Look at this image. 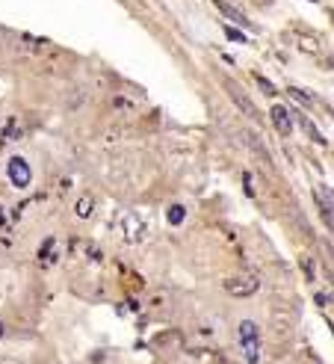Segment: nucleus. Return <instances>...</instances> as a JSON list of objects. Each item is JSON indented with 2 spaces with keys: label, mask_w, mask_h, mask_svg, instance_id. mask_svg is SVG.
Segmentation results:
<instances>
[{
  "label": "nucleus",
  "mask_w": 334,
  "mask_h": 364,
  "mask_svg": "<svg viewBox=\"0 0 334 364\" xmlns=\"http://www.w3.org/2000/svg\"><path fill=\"white\" fill-rule=\"evenodd\" d=\"M225 290L237 299H246V296H255L260 290V279L258 276H231L225 282Z\"/></svg>",
  "instance_id": "obj_1"
},
{
  "label": "nucleus",
  "mask_w": 334,
  "mask_h": 364,
  "mask_svg": "<svg viewBox=\"0 0 334 364\" xmlns=\"http://www.w3.org/2000/svg\"><path fill=\"white\" fill-rule=\"evenodd\" d=\"M6 172H9V181H12L18 190H27V187L33 184V169H30V163H27L24 157H12Z\"/></svg>",
  "instance_id": "obj_2"
},
{
  "label": "nucleus",
  "mask_w": 334,
  "mask_h": 364,
  "mask_svg": "<svg viewBox=\"0 0 334 364\" xmlns=\"http://www.w3.org/2000/svg\"><path fill=\"white\" fill-rule=\"evenodd\" d=\"M121 231H124V240H127V243H139V240H145V219L130 210V213H124V219H121Z\"/></svg>",
  "instance_id": "obj_3"
},
{
  "label": "nucleus",
  "mask_w": 334,
  "mask_h": 364,
  "mask_svg": "<svg viewBox=\"0 0 334 364\" xmlns=\"http://www.w3.org/2000/svg\"><path fill=\"white\" fill-rule=\"evenodd\" d=\"M228 95H231V101L240 107V113H243V116H249V119H258V107L252 104V98H249V95H246V92H243L237 83H228Z\"/></svg>",
  "instance_id": "obj_4"
},
{
  "label": "nucleus",
  "mask_w": 334,
  "mask_h": 364,
  "mask_svg": "<svg viewBox=\"0 0 334 364\" xmlns=\"http://www.w3.org/2000/svg\"><path fill=\"white\" fill-rule=\"evenodd\" d=\"M269 119H272V124H275V130H278L281 136H290V133H293V119H290V110H287L284 104H275V107L269 110Z\"/></svg>",
  "instance_id": "obj_5"
},
{
  "label": "nucleus",
  "mask_w": 334,
  "mask_h": 364,
  "mask_svg": "<svg viewBox=\"0 0 334 364\" xmlns=\"http://www.w3.org/2000/svg\"><path fill=\"white\" fill-rule=\"evenodd\" d=\"M243 139H246V145L252 148V151H258V157L269 166L272 163V154H269V148L263 145V139H260V133L258 130H243Z\"/></svg>",
  "instance_id": "obj_6"
},
{
  "label": "nucleus",
  "mask_w": 334,
  "mask_h": 364,
  "mask_svg": "<svg viewBox=\"0 0 334 364\" xmlns=\"http://www.w3.org/2000/svg\"><path fill=\"white\" fill-rule=\"evenodd\" d=\"M213 6H216V9H222V15H225V18H231L234 24H243V27H249V18H246V15L237 9V6H231L228 0H213Z\"/></svg>",
  "instance_id": "obj_7"
},
{
  "label": "nucleus",
  "mask_w": 334,
  "mask_h": 364,
  "mask_svg": "<svg viewBox=\"0 0 334 364\" xmlns=\"http://www.w3.org/2000/svg\"><path fill=\"white\" fill-rule=\"evenodd\" d=\"M237 335H240V344H246V341H260V326H258L255 320H243V323L237 326Z\"/></svg>",
  "instance_id": "obj_8"
},
{
  "label": "nucleus",
  "mask_w": 334,
  "mask_h": 364,
  "mask_svg": "<svg viewBox=\"0 0 334 364\" xmlns=\"http://www.w3.org/2000/svg\"><path fill=\"white\" fill-rule=\"evenodd\" d=\"M317 199H320V210L326 216V225L332 228V190L329 187H317Z\"/></svg>",
  "instance_id": "obj_9"
},
{
  "label": "nucleus",
  "mask_w": 334,
  "mask_h": 364,
  "mask_svg": "<svg viewBox=\"0 0 334 364\" xmlns=\"http://www.w3.org/2000/svg\"><path fill=\"white\" fill-rule=\"evenodd\" d=\"M299 124H302V127L308 130V136H311L314 142H320V145H326V142H329V139H326V136L320 133V127H317V124H314V121H311L308 116H299Z\"/></svg>",
  "instance_id": "obj_10"
},
{
  "label": "nucleus",
  "mask_w": 334,
  "mask_h": 364,
  "mask_svg": "<svg viewBox=\"0 0 334 364\" xmlns=\"http://www.w3.org/2000/svg\"><path fill=\"white\" fill-rule=\"evenodd\" d=\"M74 213H77L80 219H89V216L95 213V199H92V196H83V199H77V207H74Z\"/></svg>",
  "instance_id": "obj_11"
},
{
  "label": "nucleus",
  "mask_w": 334,
  "mask_h": 364,
  "mask_svg": "<svg viewBox=\"0 0 334 364\" xmlns=\"http://www.w3.org/2000/svg\"><path fill=\"white\" fill-rule=\"evenodd\" d=\"M243 356L249 364H258L260 362V341H246L243 344Z\"/></svg>",
  "instance_id": "obj_12"
},
{
  "label": "nucleus",
  "mask_w": 334,
  "mask_h": 364,
  "mask_svg": "<svg viewBox=\"0 0 334 364\" xmlns=\"http://www.w3.org/2000/svg\"><path fill=\"white\" fill-rule=\"evenodd\" d=\"M184 216H186V210H184L181 204H172V207H169V222H172V225H181Z\"/></svg>",
  "instance_id": "obj_13"
},
{
  "label": "nucleus",
  "mask_w": 334,
  "mask_h": 364,
  "mask_svg": "<svg viewBox=\"0 0 334 364\" xmlns=\"http://www.w3.org/2000/svg\"><path fill=\"white\" fill-rule=\"evenodd\" d=\"M255 83L260 86V92H263V95H275V86H272V83H269L263 74H255Z\"/></svg>",
  "instance_id": "obj_14"
},
{
  "label": "nucleus",
  "mask_w": 334,
  "mask_h": 364,
  "mask_svg": "<svg viewBox=\"0 0 334 364\" xmlns=\"http://www.w3.org/2000/svg\"><path fill=\"white\" fill-rule=\"evenodd\" d=\"M287 92H290L299 104H311V95H308V92H302V89H296V86H293V89H287Z\"/></svg>",
  "instance_id": "obj_15"
},
{
  "label": "nucleus",
  "mask_w": 334,
  "mask_h": 364,
  "mask_svg": "<svg viewBox=\"0 0 334 364\" xmlns=\"http://www.w3.org/2000/svg\"><path fill=\"white\" fill-rule=\"evenodd\" d=\"M225 33H228V39H231V41H246V36H243V33H240V30H234V27H231V24H228V27H225Z\"/></svg>",
  "instance_id": "obj_16"
},
{
  "label": "nucleus",
  "mask_w": 334,
  "mask_h": 364,
  "mask_svg": "<svg viewBox=\"0 0 334 364\" xmlns=\"http://www.w3.org/2000/svg\"><path fill=\"white\" fill-rule=\"evenodd\" d=\"M243 181H246V193H249V196H255V187H252V175H246Z\"/></svg>",
  "instance_id": "obj_17"
},
{
  "label": "nucleus",
  "mask_w": 334,
  "mask_h": 364,
  "mask_svg": "<svg viewBox=\"0 0 334 364\" xmlns=\"http://www.w3.org/2000/svg\"><path fill=\"white\" fill-rule=\"evenodd\" d=\"M317 302H320V305H329V302H332V296H329V293H320V296H317Z\"/></svg>",
  "instance_id": "obj_18"
},
{
  "label": "nucleus",
  "mask_w": 334,
  "mask_h": 364,
  "mask_svg": "<svg viewBox=\"0 0 334 364\" xmlns=\"http://www.w3.org/2000/svg\"><path fill=\"white\" fill-rule=\"evenodd\" d=\"M0 335H3V323H0Z\"/></svg>",
  "instance_id": "obj_19"
}]
</instances>
